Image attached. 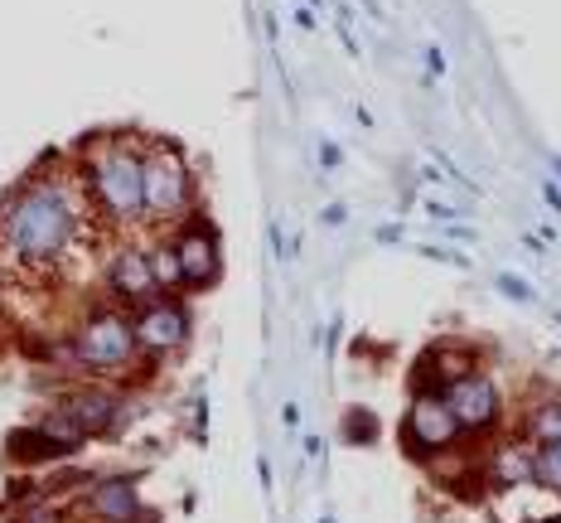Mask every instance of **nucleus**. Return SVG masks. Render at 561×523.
<instances>
[{"label":"nucleus","instance_id":"9","mask_svg":"<svg viewBox=\"0 0 561 523\" xmlns=\"http://www.w3.org/2000/svg\"><path fill=\"white\" fill-rule=\"evenodd\" d=\"M107 291H112L116 300H131V306L150 300L160 291V282H156V252H146V248H116L112 262H107Z\"/></svg>","mask_w":561,"mask_h":523},{"label":"nucleus","instance_id":"12","mask_svg":"<svg viewBox=\"0 0 561 523\" xmlns=\"http://www.w3.org/2000/svg\"><path fill=\"white\" fill-rule=\"evenodd\" d=\"M58 407H64L88 436H98V432H107L116 422V412H122V393L116 388H73Z\"/></svg>","mask_w":561,"mask_h":523},{"label":"nucleus","instance_id":"13","mask_svg":"<svg viewBox=\"0 0 561 523\" xmlns=\"http://www.w3.org/2000/svg\"><path fill=\"white\" fill-rule=\"evenodd\" d=\"M533 441H508V446H499L494 456L484 461V480L499 485V490H523V485H533Z\"/></svg>","mask_w":561,"mask_h":523},{"label":"nucleus","instance_id":"17","mask_svg":"<svg viewBox=\"0 0 561 523\" xmlns=\"http://www.w3.org/2000/svg\"><path fill=\"white\" fill-rule=\"evenodd\" d=\"M378 436V417L373 412H348L344 417V441H373Z\"/></svg>","mask_w":561,"mask_h":523},{"label":"nucleus","instance_id":"1","mask_svg":"<svg viewBox=\"0 0 561 523\" xmlns=\"http://www.w3.org/2000/svg\"><path fill=\"white\" fill-rule=\"evenodd\" d=\"M83 180L73 174H34L25 190H15L0 208V248L20 266H54L78 242L83 228Z\"/></svg>","mask_w":561,"mask_h":523},{"label":"nucleus","instance_id":"19","mask_svg":"<svg viewBox=\"0 0 561 523\" xmlns=\"http://www.w3.org/2000/svg\"><path fill=\"white\" fill-rule=\"evenodd\" d=\"M499 291H504V296H513V300H533V286H523L518 276H499Z\"/></svg>","mask_w":561,"mask_h":523},{"label":"nucleus","instance_id":"16","mask_svg":"<svg viewBox=\"0 0 561 523\" xmlns=\"http://www.w3.org/2000/svg\"><path fill=\"white\" fill-rule=\"evenodd\" d=\"M533 485L537 490H547L552 499H561V441L533 451Z\"/></svg>","mask_w":561,"mask_h":523},{"label":"nucleus","instance_id":"15","mask_svg":"<svg viewBox=\"0 0 561 523\" xmlns=\"http://www.w3.org/2000/svg\"><path fill=\"white\" fill-rule=\"evenodd\" d=\"M10 456L15 461H64V456H73V451L58 436L44 432V427H25V432L10 436Z\"/></svg>","mask_w":561,"mask_h":523},{"label":"nucleus","instance_id":"2","mask_svg":"<svg viewBox=\"0 0 561 523\" xmlns=\"http://www.w3.org/2000/svg\"><path fill=\"white\" fill-rule=\"evenodd\" d=\"M140 150L146 141L126 132H98L78 146V170H83V194L102 214V224L131 228L146 224V194H140Z\"/></svg>","mask_w":561,"mask_h":523},{"label":"nucleus","instance_id":"10","mask_svg":"<svg viewBox=\"0 0 561 523\" xmlns=\"http://www.w3.org/2000/svg\"><path fill=\"white\" fill-rule=\"evenodd\" d=\"M83 509L98 523H136L140 519V490H136V475H107V480H98L83 499Z\"/></svg>","mask_w":561,"mask_h":523},{"label":"nucleus","instance_id":"18","mask_svg":"<svg viewBox=\"0 0 561 523\" xmlns=\"http://www.w3.org/2000/svg\"><path fill=\"white\" fill-rule=\"evenodd\" d=\"M15 523H64V509H54L49 499H30V504L15 514Z\"/></svg>","mask_w":561,"mask_h":523},{"label":"nucleus","instance_id":"22","mask_svg":"<svg viewBox=\"0 0 561 523\" xmlns=\"http://www.w3.org/2000/svg\"><path fill=\"white\" fill-rule=\"evenodd\" d=\"M552 170H557V180H561V156H557V160H552Z\"/></svg>","mask_w":561,"mask_h":523},{"label":"nucleus","instance_id":"7","mask_svg":"<svg viewBox=\"0 0 561 523\" xmlns=\"http://www.w3.org/2000/svg\"><path fill=\"white\" fill-rule=\"evenodd\" d=\"M170 252L180 262V286L184 291H204L224 276V248H218V228L204 218H184L170 238Z\"/></svg>","mask_w":561,"mask_h":523},{"label":"nucleus","instance_id":"4","mask_svg":"<svg viewBox=\"0 0 561 523\" xmlns=\"http://www.w3.org/2000/svg\"><path fill=\"white\" fill-rule=\"evenodd\" d=\"M140 359L136 344V325L122 310L102 306L78 325V340H73V364L88 368V374H126Z\"/></svg>","mask_w":561,"mask_h":523},{"label":"nucleus","instance_id":"8","mask_svg":"<svg viewBox=\"0 0 561 523\" xmlns=\"http://www.w3.org/2000/svg\"><path fill=\"white\" fill-rule=\"evenodd\" d=\"M440 398H446V407L455 412V422H460L465 436L494 432L499 417H504V393H499V383L489 374H479V368H470L465 378H455Z\"/></svg>","mask_w":561,"mask_h":523},{"label":"nucleus","instance_id":"21","mask_svg":"<svg viewBox=\"0 0 561 523\" xmlns=\"http://www.w3.org/2000/svg\"><path fill=\"white\" fill-rule=\"evenodd\" d=\"M320 156H324V160H320L324 170H334V166H339V146H330V141H324V146H320Z\"/></svg>","mask_w":561,"mask_h":523},{"label":"nucleus","instance_id":"11","mask_svg":"<svg viewBox=\"0 0 561 523\" xmlns=\"http://www.w3.org/2000/svg\"><path fill=\"white\" fill-rule=\"evenodd\" d=\"M470 368H474V349H431V354L416 359V368H412V393L440 398V393H446L455 378L470 374Z\"/></svg>","mask_w":561,"mask_h":523},{"label":"nucleus","instance_id":"14","mask_svg":"<svg viewBox=\"0 0 561 523\" xmlns=\"http://www.w3.org/2000/svg\"><path fill=\"white\" fill-rule=\"evenodd\" d=\"M523 441H533V446H552L561 441V398H542L528 407V417H523Z\"/></svg>","mask_w":561,"mask_h":523},{"label":"nucleus","instance_id":"20","mask_svg":"<svg viewBox=\"0 0 561 523\" xmlns=\"http://www.w3.org/2000/svg\"><path fill=\"white\" fill-rule=\"evenodd\" d=\"M542 200H547V204H552L557 214H561V184H557V180H547V184H542Z\"/></svg>","mask_w":561,"mask_h":523},{"label":"nucleus","instance_id":"5","mask_svg":"<svg viewBox=\"0 0 561 523\" xmlns=\"http://www.w3.org/2000/svg\"><path fill=\"white\" fill-rule=\"evenodd\" d=\"M465 441L460 422H455V412L446 407V398H431V393H416L412 402H407V417H402V446L407 456L416 461H436L455 451Z\"/></svg>","mask_w":561,"mask_h":523},{"label":"nucleus","instance_id":"3","mask_svg":"<svg viewBox=\"0 0 561 523\" xmlns=\"http://www.w3.org/2000/svg\"><path fill=\"white\" fill-rule=\"evenodd\" d=\"M140 194H146V224L180 228L184 218H194L198 184L180 146L146 141V150H140Z\"/></svg>","mask_w":561,"mask_h":523},{"label":"nucleus","instance_id":"6","mask_svg":"<svg viewBox=\"0 0 561 523\" xmlns=\"http://www.w3.org/2000/svg\"><path fill=\"white\" fill-rule=\"evenodd\" d=\"M136 344H140V354H174V349H184L190 344V334H194V316H190V306H184L174 291H156L150 300H140V310H136Z\"/></svg>","mask_w":561,"mask_h":523}]
</instances>
